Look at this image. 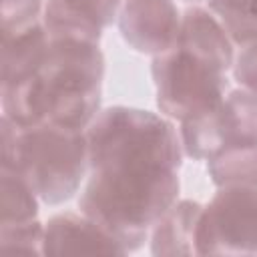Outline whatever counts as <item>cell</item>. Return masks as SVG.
<instances>
[{
    "instance_id": "6da1fadb",
    "label": "cell",
    "mask_w": 257,
    "mask_h": 257,
    "mask_svg": "<svg viewBox=\"0 0 257 257\" xmlns=\"http://www.w3.org/2000/svg\"><path fill=\"white\" fill-rule=\"evenodd\" d=\"M90 171L78 209L124 249L137 251L179 201L181 135L163 114L114 104L86 128Z\"/></svg>"
},
{
    "instance_id": "7a4b0ae2",
    "label": "cell",
    "mask_w": 257,
    "mask_h": 257,
    "mask_svg": "<svg viewBox=\"0 0 257 257\" xmlns=\"http://www.w3.org/2000/svg\"><path fill=\"white\" fill-rule=\"evenodd\" d=\"M104 56L96 42L48 40L42 66L28 76L38 122L86 131L100 112Z\"/></svg>"
},
{
    "instance_id": "3957f363",
    "label": "cell",
    "mask_w": 257,
    "mask_h": 257,
    "mask_svg": "<svg viewBox=\"0 0 257 257\" xmlns=\"http://www.w3.org/2000/svg\"><path fill=\"white\" fill-rule=\"evenodd\" d=\"M2 169L24 177L42 203L60 205L72 199L88 177L86 131L56 124L16 126L2 116Z\"/></svg>"
},
{
    "instance_id": "277c9868",
    "label": "cell",
    "mask_w": 257,
    "mask_h": 257,
    "mask_svg": "<svg viewBox=\"0 0 257 257\" xmlns=\"http://www.w3.org/2000/svg\"><path fill=\"white\" fill-rule=\"evenodd\" d=\"M151 74L159 110L179 122L215 108L229 92L227 72L181 46L153 56Z\"/></svg>"
},
{
    "instance_id": "5b68a950",
    "label": "cell",
    "mask_w": 257,
    "mask_h": 257,
    "mask_svg": "<svg viewBox=\"0 0 257 257\" xmlns=\"http://www.w3.org/2000/svg\"><path fill=\"white\" fill-rule=\"evenodd\" d=\"M183 153L209 161L223 151L257 147V94L233 88L211 110L191 116L179 128Z\"/></svg>"
},
{
    "instance_id": "8992f818",
    "label": "cell",
    "mask_w": 257,
    "mask_h": 257,
    "mask_svg": "<svg viewBox=\"0 0 257 257\" xmlns=\"http://www.w3.org/2000/svg\"><path fill=\"white\" fill-rule=\"evenodd\" d=\"M197 255H257V187H221L203 207Z\"/></svg>"
},
{
    "instance_id": "52a82bcc",
    "label": "cell",
    "mask_w": 257,
    "mask_h": 257,
    "mask_svg": "<svg viewBox=\"0 0 257 257\" xmlns=\"http://www.w3.org/2000/svg\"><path fill=\"white\" fill-rule=\"evenodd\" d=\"M116 20L124 42L141 54L159 56L177 44L181 12L173 0H124Z\"/></svg>"
},
{
    "instance_id": "ba28073f",
    "label": "cell",
    "mask_w": 257,
    "mask_h": 257,
    "mask_svg": "<svg viewBox=\"0 0 257 257\" xmlns=\"http://www.w3.org/2000/svg\"><path fill=\"white\" fill-rule=\"evenodd\" d=\"M44 255L62 253H112L124 255L120 243L88 215L64 211L44 223Z\"/></svg>"
},
{
    "instance_id": "9c48e42d",
    "label": "cell",
    "mask_w": 257,
    "mask_h": 257,
    "mask_svg": "<svg viewBox=\"0 0 257 257\" xmlns=\"http://www.w3.org/2000/svg\"><path fill=\"white\" fill-rule=\"evenodd\" d=\"M175 46H181L183 50L203 58L223 72L231 70L237 52L235 42L217 20V16L199 4L189 6L181 14V28Z\"/></svg>"
},
{
    "instance_id": "30bf717a",
    "label": "cell",
    "mask_w": 257,
    "mask_h": 257,
    "mask_svg": "<svg viewBox=\"0 0 257 257\" xmlns=\"http://www.w3.org/2000/svg\"><path fill=\"white\" fill-rule=\"evenodd\" d=\"M199 201H177L151 229L153 255H197V229L203 213Z\"/></svg>"
},
{
    "instance_id": "8fae6325",
    "label": "cell",
    "mask_w": 257,
    "mask_h": 257,
    "mask_svg": "<svg viewBox=\"0 0 257 257\" xmlns=\"http://www.w3.org/2000/svg\"><path fill=\"white\" fill-rule=\"evenodd\" d=\"M42 24L50 42L54 40H82L100 42L102 22L82 0H46Z\"/></svg>"
},
{
    "instance_id": "7c38bea8",
    "label": "cell",
    "mask_w": 257,
    "mask_h": 257,
    "mask_svg": "<svg viewBox=\"0 0 257 257\" xmlns=\"http://www.w3.org/2000/svg\"><path fill=\"white\" fill-rule=\"evenodd\" d=\"M48 52V36L44 24L2 34V82L34 74Z\"/></svg>"
},
{
    "instance_id": "4fadbf2b",
    "label": "cell",
    "mask_w": 257,
    "mask_h": 257,
    "mask_svg": "<svg viewBox=\"0 0 257 257\" xmlns=\"http://www.w3.org/2000/svg\"><path fill=\"white\" fill-rule=\"evenodd\" d=\"M207 173L217 189L257 187V147L223 151L207 161Z\"/></svg>"
},
{
    "instance_id": "5bb4252c",
    "label": "cell",
    "mask_w": 257,
    "mask_h": 257,
    "mask_svg": "<svg viewBox=\"0 0 257 257\" xmlns=\"http://www.w3.org/2000/svg\"><path fill=\"white\" fill-rule=\"evenodd\" d=\"M40 197L30 183L14 171L0 169V225L38 219Z\"/></svg>"
},
{
    "instance_id": "9a60e30c",
    "label": "cell",
    "mask_w": 257,
    "mask_h": 257,
    "mask_svg": "<svg viewBox=\"0 0 257 257\" xmlns=\"http://www.w3.org/2000/svg\"><path fill=\"white\" fill-rule=\"evenodd\" d=\"M235 46L257 40V0H207Z\"/></svg>"
},
{
    "instance_id": "2e32d148",
    "label": "cell",
    "mask_w": 257,
    "mask_h": 257,
    "mask_svg": "<svg viewBox=\"0 0 257 257\" xmlns=\"http://www.w3.org/2000/svg\"><path fill=\"white\" fill-rule=\"evenodd\" d=\"M44 225L38 219L0 225V249L6 253L44 255Z\"/></svg>"
},
{
    "instance_id": "e0dca14e",
    "label": "cell",
    "mask_w": 257,
    "mask_h": 257,
    "mask_svg": "<svg viewBox=\"0 0 257 257\" xmlns=\"http://www.w3.org/2000/svg\"><path fill=\"white\" fill-rule=\"evenodd\" d=\"M46 0H2V34L20 32L42 22Z\"/></svg>"
},
{
    "instance_id": "ac0fdd59",
    "label": "cell",
    "mask_w": 257,
    "mask_h": 257,
    "mask_svg": "<svg viewBox=\"0 0 257 257\" xmlns=\"http://www.w3.org/2000/svg\"><path fill=\"white\" fill-rule=\"evenodd\" d=\"M235 60L231 66L233 78L239 82L241 88L257 94V40L237 46Z\"/></svg>"
},
{
    "instance_id": "d6986e66",
    "label": "cell",
    "mask_w": 257,
    "mask_h": 257,
    "mask_svg": "<svg viewBox=\"0 0 257 257\" xmlns=\"http://www.w3.org/2000/svg\"><path fill=\"white\" fill-rule=\"evenodd\" d=\"M185 2H191V4H199V2H207V0H185Z\"/></svg>"
}]
</instances>
